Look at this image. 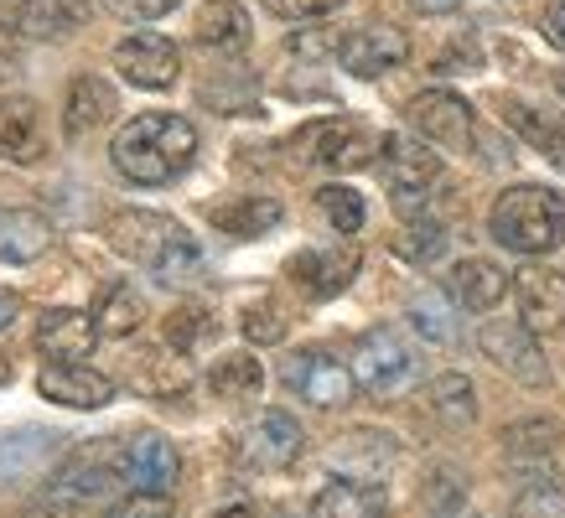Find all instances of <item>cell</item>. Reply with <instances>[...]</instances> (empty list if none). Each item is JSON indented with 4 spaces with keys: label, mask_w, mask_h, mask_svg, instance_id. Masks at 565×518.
Returning a JSON list of instances; mask_svg holds the SVG:
<instances>
[{
    "label": "cell",
    "mask_w": 565,
    "mask_h": 518,
    "mask_svg": "<svg viewBox=\"0 0 565 518\" xmlns=\"http://www.w3.org/2000/svg\"><path fill=\"white\" fill-rule=\"evenodd\" d=\"M0 384H11V358H0Z\"/></svg>",
    "instance_id": "cell-47"
},
{
    "label": "cell",
    "mask_w": 565,
    "mask_h": 518,
    "mask_svg": "<svg viewBox=\"0 0 565 518\" xmlns=\"http://www.w3.org/2000/svg\"><path fill=\"white\" fill-rule=\"evenodd\" d=\"M446 285L457 295V306H467V311H493L509 295V276L498 270L493 259H462V265H451Z\"/></svg>",
    "instance_id": "cell-27"
},
{
    "label": "cell",
    "mask_w": 565,
    "mask_h": 518,
    "mask_svg": "<svg viewBox=\"0 0 565 518\" xmlns=\"http://www.w3.org/2000/svg\"><path fill=\"white\" fill-rule=\"evenodd\" d=\"M213 518H255V508H249V503H234V508H218Z\"/></svg>",
    "instance_id": "cell-45"
},
{
    "label": "cell",
    "mask_w": 565,
    "mask_h": 518,
    "mask_svg": "<svg viewBox=\"0 0 565 518\" xmlns=\"http://www.w3.org/2000/svg\"><path fill=\"white\" fill-rule=\"evenodd\" d=\"M509 518H565V493L555 483H530L509 503Z\"/></svg>",
    "instance_id": "cell-39"
},
{
    "label": "cell",
    "mask_w": 565,
    "mask_h": 518,
    "mask_svg": "<svg viewBox=\"0 0 565 518\" xmlns=\"http://www.w3.org/2000/svg\"><path fill=\"white\" fill-rule=\"evenodd\" d=\"M234 451H239L244 466L255 472H286V466L301 462L307 451V435L286 410H259L239 435H234Z\"/></svg>",
    "instance_id": "cell-6"
},
{
    "label": "cell",
    "mask_w": 565,
    "mask_h": 518,
    "mask_svg": "<svg viewBox=\"0 0 565 518\" xmlns=\"http://www.w3.org/2000/svg\"><path fill=\"white\" fill-rule=\"evenodd\" d=\"M120 17H136V21H156V17H167V11H177L182 0H109Z\"/></svg>",
    "instance_id": "cell-41"
},
{
    "label": "cell",
    "mask_w": 565,
    "mask_h": 518,
    "mask_svg": "<svg viewBox=\"0 0 565 518\" xmlns=\"http://www.w3.org/2000/svg\"><path fill=\"white\" fill-rule=\"evenodd\" d=\"M317 213H322L327 224H332V234H343V239H353L363 228V197L353 187H322L317 192Z\"/></svg>",
    "instance_id": "cell-34"
},
{
    "label": "cell",
    "mask_w": 565,
    "mask_h": 518,
    "mask_svg": "<svg viewBox=\"0 0 565 518\" xmlns=\"http://www.w3.org/2000/svg\"><path fill=\"white\" fill-rule=\"evenodd\" d=\"M192 32L203 47H218V52H239L249 47V11H244L239 0H207L198 21H192Z\"/></svg>",
    "instance_id": "cell-28"
},
{
    "label": "cell",
    "mask_w": 565,
    "mask_h": 518,
    "mask_svg": "<svg viewBox=\"0 0 565 518\" xmlns=\"http://www.w3.org/2000/svg\"><path fill=\"white\" fill-rule=\"evenodd\" d=\"M115 68L136 88H172L177 73H182V52L161 32H130L120 47H115Z\"/></svg>",
    "instance_id": "cell-13"
},
{
    "label": "cell",
    "mask_w": 565,
    "mask_h": 518,
    "mask_svg": "<svg viewBox=\"0 0 565 518\" xmlns=\"http://www.w3.org/2000/svg\"><path fill=\"white\" fill-rule=\"evenodd\" d=\"M441 518H472V514H441Z\"/></svg>",
    "instance_id": "cell-48"
},
{
    "label": "cell",
    "mask_w": 565,
    "mask_h": 518,
    "mask_svg": "<svg viewBox=\"0 0 565 518\" xmlns=\"http://www.w3.org/2000/svg\"><path fill=\"white\" fill-rule=\"evenodd\" d=\"M540 332H530L524 322H482L478 327V347L482 358L498 363L509 379L530 384V389H545L550 384V368H545V353L534 343Z\"/></svg>",
    "instance_id": "cell-8"
},
{
    "label": "cell",
    "mask_w": 565,
    "mask_h": 518,
    "mask_svg": "<svg viewBox=\"0 0 565 518\" xmlns=\"http://www.w3.org/2000/svg\"><path fill=\"white\" fill-rule=\"evenodd\" d=\"M411 6L420 11V17H446V11H457L462 0H411Z\"/></svg>",
    "instance_id": "cell-44"
},
{
    "label": "cell",
    "mask_w": 565,
    "mask_h": 518,
    "mask_svg": "<svg viewBox=\"0 0 565 518\" xmlns=\"http://www.w3.org/2000/svg\"><path fill=\"white\" fill-rule=\"evenodd\" d=\"M207 337H213V311H207L203 301H188V306H177L172 316H167V347H177L182 358L198 353Z\"/></svg>",
    "instance_id": "cell-33"
},
{
    "label": "cell",
    "mask_w": 565,
    "mask_h": 518,
    "mask_svg": "<svg viewBox=\"0 0 565 518\" xmlns=\"http://www.w3.org/2000/svg\"><path fill=\"white\" fill-rule=\"evenodd\" d=\"M36 353L47 363H84L99 343V327H94V311H73V306H52L42 311V322L32 332Z\"/></svg>",
    "instance_id": "cell-15"
},
{
    "label": "cell",
    "mask_w": 565,
    "mask_h": 518,
    "mask_svg": "<svg viewBox=\"0 0 565 518\" xmlns=\"http://www.w3.org/2000/svg\"><path fill=\"white\" fill-rule=\"evenodd\" d=\"M359 244H327V249H301V255L286 265V276L296 280V291H307L311 301H327V295H338L353 285L359 276Z\"/></svg>",
    "instance_id": "cell-11"
},
{
    "label": "cell",
    "mask_w": 565,
    "mask_h": 518,
    "mask_svg": "<svg viewBox=\"0 0 565 518\" xmlns=\"http://www.w3.org/2000/svg\"><path fill=\"white\" fill-rule=\"evenodd\" d=\"M0 155L21 166L42 155V115L26 94H0Z\"/></svg>",
    "instance_id": "cell-22"
},
{
    "label": "cell",
    "mask_w": 565,
    "mask_h": 518,
    "mask_svg": "<svg viewBox=\"0 0 565 518\" xmlns=\"http://www.w3.org/2000/svg\"><path fill=\"white\" fill-rule=\"evenodd\" d=\"M115 172L136 187H167L192 166L198 155V130L182 115H136L130 125H120V136L109 145Z\"/></svg>",
    "instance_id": "cell-1"
},
{
    "label": "cell",
    "mask_w": 565,
    "mask_h": 518,
    "mask_svg": "<svg viewBox=\"0 0 565 518\" xmlns=\"http://www.w3.org/2000/svg\"><path fill=\"white\" fill-rule=\"evenodd\" d=\"M426 410L441 420V425H472L478 420V389L462 379V374H441L430 379L426 389Z\"/></svg>",
    "instance_id": "cell-30"
},
{
    "label": "cell",
    "mask_w": 565,
    "mask_h": 518,
    "mask_svg": "<svg viewBox=\"0 0 565 518\" xmlns=\"http://www.w3.org/2000/svg\"><path fill=\"white\" fill-rule=\"evenodd\" d=\"M348 368H353V379H359V389L369 399H399L405 389H415V379H420V363H415V353L399 343L390 327L363 332L359 343H353Z\"/></svg>",
    "instance_id": "cell-4"
},
{
    "label": "cell",
    "mask_w": 565,
    "mask_h": 518,
    "mask_svg": "<svg viewBox=\"0 0 565 518\" xmlns=\"http://www.w3.org/2000/svg\"><path fill=\"white\" fill-rule=\"evenodd\" d=\"M405 120L430 140V145H441V151H467L472 145V104L462 94H451V88H426V94H415L405 104Z\"/></svg>",
    "instance_id": "cell-9"
},
{
    "label": "cell",
    "mask_w": 565,
    "mask_h": 518,
    "mask_svg": "<svg viewBox=\"0 0 565 518\" xmlns=\"http://www.w3.org/2000/svg\"><path fill=\"white\" fill-rule=\"evenodd\" d=\"M63 115H68V136H88V130H99V125H109L115 115H120V99H115V88L104 84L99 73H78L68 84V104H63Z\"/></svg>",
    "instance_id": "cell-21"
},
{
    "label": "cell",
    "mask_w": 565,
    "mask_h": 518,
    "mask_svg": "<svg viewBox=\"0 0 565 518\" xmlns=\"http://www.w3.org/2000/svg\"><path fill=\"white\" fill-rule=\"evenodd\" d=\"M488 234L514 255H550L555 244H565V197L540 182H519L493 197Z\"/></svg>",
    "instance_id": "cell-3"
},
{
    "label": "cell",
    "mask_w": 565,
    "mask_h": 518,
    "mask_svg": "<svg viewBox=\"0 0 565 518\" xmlns=\"http://www.w3.org/2000/svg\"><path fill=\"white\" fill-rule=\"evenodd\" d=\"M52 249V224L32 207H6L0 213V259L6 265H32Z\"/></svg>",
    "instance_id": "cell-23"
},
{
    "label": "cell",
    "mask_w": 565,
    "mask_h": 518,
    "mask_svg": "<svg viewBox=\"0 0 565 518\" xmlns=\"http://www.w3.org/2000/svg\"><path fill=\"white\" fill-rule=\"evenodd\" d=\"M207 218H213V228L228 234V239H259V234H270V228L286 218V207L275 203V197H228V203L207 207Z\"/></svg>",
    "instance_id": "cell-24"
},
{
    "label": "cell",
    "mask_w": 565,
    "mask_h": 518,
    "mask_svg": "<svg viewBox=\"0 0 565 518\" xmlns=\"http://www.w3.org/2000/svg\"><path fill=\"white\" fill-rule=\"evenodd\" d=\"M21 316V295L17 291H0V332H11V322Z\"/></svg>",
    "instance_id": "cell-43"
},
{
    "label": "cell",
    "mask_w": 565,
    "mask_h": 518,
    "mask_svg": "<svg viewBox=\"0 0 565 518\" xmlns=\"http://www.w3.org/2000/svg\"><path fill=\"white\" fill-rule=\"evenodd\" d=\"M394 255L411 259V265H430L446 255V224L441 218H411V224L394 234Z\"/></svg>",
    "instance_id": "cell-32"
},
{
    "label": "cell",
    "mask_w": 565,
    "mask_h": 518,
    "mask_svg": "<svg viewBox=\"0 0 565 518\" xmlns=\"http://www.w3.org/2000/svg\"><path fill=\"white\" fill-rule=\"evenodd\" d=\"M514 295H519V322L530 332H555L565 327V276L530 265L514 276Z\"/></svg>",
    "instance_id": "cell-17"
},
{
    "label": "cell",
    "mask_w": 565,
    "mask_h": 518,
    "mask_svg": "<svg viewBox=\"0 0 565 518\" xmlns=\"http://www.w3.org/2000/svg\"><path fill=\"white\" fill-rule=\"evenodd\" d=\"M311 518H384V493L363 477H332L311 498Z\"/></svg>",
    "instance_id": "cell-26"
},
{
    "label": "cell",
    "mask_w": 565,
    "mask_h": 518,
    "mask_svg": "<svg viewBox=\"0 0 565 518\" xmlns=\"http://www.w3.org/2000/svg\"><path fill=\"white\" fill-rule=\"evenodd\" d=\"M104 239L115 244V255L136 259L140 270H151L161 285H182V280L203 265V249L188 228L167 218V213H146V207H130V213H115Z\"/></svg>",
    "instance_id": "cell-2"
},
{
    "label": "cell",
    "mask_w": 565,
    "mask_h": 518,
    "mask_svg": "<svg viewBox=\"0 0 565 518\" xmlns=\"http://www.w3.org/2000/svg\"><path fill=\"white\" fill-rule=\"evenodd\" d=\"M52 456H57V441H52L47 431H36V425H26V431H0V487L36 483L52 466Z\"/></svg>",
    "instance_id": "cell-19"
},
{
    "label": "cell",
    "mask_w": 565,
    "mask_h": 518,
    "mask_svg": "<svg viewBox=\"0 0 565 518\" xmlns=\"http://www.w3.org/2000/svg\"><path fill=\"white\" fill-rule=\"evenodd\" d=\"M411 322L426 343H457V322H451V306H446L441 295H420V301H411Z\"/></svg>",
    "instance_id": "cell-37"
},
{
    "label": "cell",
    "mask_w": 565,
    "mask_h": 518,
    "mask_svg": "<svg viewBox=\"0 0 565 518\" xmlns=\"http://www.w3.org/2000/svg\"><path fill=\"white\" fill-rule=\"evenodd\" d=\"M296 151L311 166H327V172H359L379 155L374 130H363L353 120H317L296 136Z\"/></svg>",
    "instance_id": "cell-7"
},
{
    "label": "cell",
    "mask_w": 565,
    "mask_h": 518,
    "mask_svg": "<svg viewBox=\"0 0 565 518\" xmlns=\"http://www.w3.org/2000/svg\"><path fill=\"white\" fill-rule=\"evenodd\" d=\"M207 384H213V395H218V399H228V404H244V399H255L259 389H265V368H259L249 353H228V358L213 363Z\"/></svg>",
    "instance_id": "cell-31"
},
{
    "label": "cell",
    "mask_w": 565,
    "mask_h": 518,
    "mask_svg": "<svg viewBox=\"0 0 565 518\" xmlns=\"http://www.w3.org/2000/svg\"><path fill=\"white\" fill-rule=\"evenodd\" d=\"M177 503L172 493H156V487H130L125 498L109 503V514L104 518H172Z\"/></svg>",
    "instance_id": "cell-38"
},
{
    "label": "cell",
    "mask_w": 565,
    "mask_h": 518,
    "mask_svg": "<svg viewBox=\"0 0 565 518\" xmlns=\"http://www.w3.org/2000/svg\"><path fill=\"white\" fill-rule=\"evenodd\" d=\"M130 384L140 395H156V399H172V395H188L192 384V368L182 363V353H161V347H140L130 358Z\"/></svg>",
    "instance_id": "cell-25"
},
{
    "label": "cell",
    "mask_w": 565,
    "mask_h": 518,
    "mask_svg": "<svg viewBox=\"0 0 565 518\" xmlns=\"http://www.w3.org/2000/svg\"><path fill=\"white\" fill-rule=\"evenodd\" d=\"M343 0H265V11L280 21H317V17H332Z\"/></svg>",
    "instance_id": "cell-40"
},
{
    "label": "cell",
    "mask_w": 565,
    "mask_h": 518,
    "mask_svg": "<svg viewBox=\"0 0 565 518\" xmlns=\"http://www.w3.org/2000/svg\"><path fill=\"white\" fill-rule=\"evenodd\" d=\"M280 379H286V389H291L296 399H307L317 410H343L348 399H353V389H359L353 368H348L343 358L322 353V347H307V353L286 358Z\"/></svg>",
    "instance_id": "cell-5"
},
{
    "label": "cell",
    "mask_w": 565,
    "mask_h": 518,
    "mask_svg": "<svg viewBox=\"0 0 565 518\" xmlns=\"http://www.w3.org/2000/svg\"><path fill=\"white\" fill-rule=\"evenodd\" d=\"M545 36L565 52V0H550L545 6Z\"/></svg>",
    "instance_id": "cell-42"
},
{
    "label": "cell",
    "mask_w": 565,
    "mask_h": 518,
    "mask_svg": "<svg viewBox=\"0 0 565 518\" xmlns=\"http://www.w3.org/2000/svg\"><path fill=\"white\" fill-rule=\"evenodd\" d=\"M140 322H146V301H140L136 285H125V280H109L94 301V327L99 337H136Z\"/></svg>",
    "instance_id": "cell-29"
},
{
    "label": "cell",
    "mask_w": 565,
    "mask_h": 518,
    "mask_svg": "<svg viewBox=\"0 0 565 518\" xmlns=\"http://www.w3.org/2000/svg\"><path fill=\"white\" fill-rule=\"evenodd\" d=\"M561 435L565 431L555 420H519V425L503 431V446H509V456H550L561 446Z\"/></svg>",
    "instance_id": "cell-35"
},
{
    "label": "cell",
    "mask_w": 565,
    "mask_h": 518,
    "mask_svg": "<svg viewBox=\"0 0 565 518\" xmlns=\"http://www.w3.org/2000/svg\"><path fill=\"white\" fill-rule=\"evenodd\" d=\"M411 57V36L399 26H359L338 42V63H343L353 78H384L399 63Z\"/></svg>",
    "instance_id": "cell-14"
},
{
    "label": "cell",
    "mask_w": 565,
    "mask_h": 518,
    "mask_svg": "<svg viewBox=\"0 0 565 518\" xmlns=\"http://www.w3.org/2000/svg\"><path fill=\"white\" fill-rule=\"evenodd\" d=\"M379 172H384V187L399 197V203H415L420 192L441 176V155L430 140H411V136H384L379 140Z\"/></svg>",
    "instance_id": "cell-10"
},
{
    "label": "cell",
    "mask_w": 565,
    "mask_h": 518,
    "mask_svg": "<svg viewBox=\"0 0 565 518\" xmlns=\"http://www.w3.org/2000/svg\"><path fill=\"white\" fill-rule=\"evenodd\" d=\"M42 399L52 404H68V410H104L109 399H115V379L99 374V368H84V363H57L47 368L42 379H36Z\"/></svg>",
    "instance_id": "cell-18"
},
{
    "label": "cell",
    "mask_w": 565,
    "mask_h": 518,
    "mask_svg": "<svg viewBox=\"0 0 565 518\" xmlns=\"http://www.w3.org/2000/svg\"><path fill=\"white\" fill-rule=\"evenodd\" d=\"M177 472H182L177 446L156 431L130 435V441L115 451V477H120L125 487H156V493H167V487L177 483Z\"/></svg>",
    "instance_id": "cell-12"
},
{
    "label": "cell",
    "mask_w": 565,
    "mask_h": 518,
    "mask_svg": "<svg viewBox=\"0 0 565 518\" xmlns=\"http://www.w3.org/2000/svg\"><path fill=\"white\" fill-rule=\"evenodd\" d=\"M286 327H291V322H286V311L275 306L270 295L244 306V337H249L255 347H275L280 337H286Z\"/></svg>",
    "instance_id": "cell-36"
},
{
    "label": "cell",
    "mask_w": 565,
    "mask_h": 518,
    "mask_svg": "<svg viewBox=\"0 0 565 518\" xmlns=\"http://www.w3.org/2000/svg\"><path fill=\"white\" fill-rule=\"evenodd\" d=\"M6 36H11V32H6ZM6 36H0V73L11 68V63H17V57H11V42H6Z\"/></svg>",
    "instance_id": "cell-46"
},
{
    "label": "cell",
    "mask_w": 565,
    "mask_h": 518,
    "mask_svg": "<svg viewBox=\"0 0 565 518\" xmlns=\"http://www.w3.org/2000/svg\"><path fill=\"white\" fill-rule=\"evenodd\" d=\"M503 125L514 130L524 145L545 155L555 172H565V115H545L534 104H519V99H503Z\"/></svg>",
    "instance_id": "cell-20"
},
{
    "label": "cell",
    "mask_w": 565,
    "mask_h": 518,
    "mask_svg": "<svg viewBox=\"0 0 565 518\" xmlns=\"http://www.w3.org/2000/svg\"><path fill=\"white\" fill-rule=\"evenodd\" d=\"M88 17H94V0H21L6 17V26L32 42H63V36L84 32Z\"/></svg>",
    "instance_id": "cell-16"
}]
</instances>
